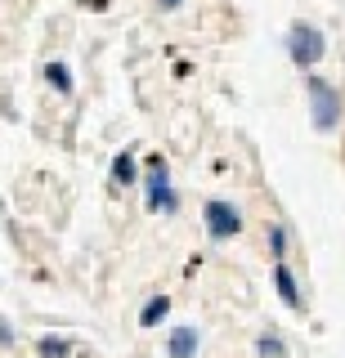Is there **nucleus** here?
<instances>
[{"instance_id":"f257e3e1","label":"nucleus","mask_w":345,"mask_h":358,"mask_svg":"<svg viewBox=\"0 0 345 358\" xmlns=\"http://www.w3.org/2000/svg\"><path fill=\"white\" fill-rule=\"evenodd\" d=\"M309 117H314V130H323V134H332L341 126V94L332 90L323 76H309Z\"/></svg>"},{"instance_id":"f03ea898","label":"nucleus","mask_w":345,"mask_h":358,"mask_svg":"<svg viewBox=\"0 0 345 358\" xmlns=\"http://www.w3.org/2000/svg\"><path fill=\"white\" fill-rule=\"evenodd\" d=\"M143 184H148V210H157V215H175V210H180V197H175V188H171V171H166L162 157H148Z\"/></svg>"},{"instance_id":"7ed1b4c3","label":"nucleus","mask_w":345,"mask_h":358,"mask_svg":"<svg viewBox=\"0 0 345 358\" xmlns=\"http://www.w3.org/2000/svg\"><path fill=\"white\" fill-rule=\"evenodd\" d=\"M323 50H328V41H323V31L309 27V22H296V27L287 31V54H292L296 67H314L323 59Z\"/></svg>"},{"instance_id":"20e7f679","label":"nucleus","mask_w":345,"mask_h":358,"mask_svg":"<svg viewBox=\"0 0 345 358\" xmlns=\"http://www.w3.org/2000/svg\"><path fill=\"white\" fill-rule=\"evenodd\" d=\"M202 220H206L211 242H229V238H238V233H242V210L233 206V201H206Z\"/></svg>"},{"instance_id":"39448f33","label":"nucleus","mask_w":345,"mask_h":358,"mask_svg":"<svg viewBox=\"0 0 345 358\" xmlns=\"http://www.w3.org/2000/svg\"><path fill=\"white\" fill-rule=\"evenodd\" d=\"M197 345H202V336H197V327H175L171 341H166V354L171 358H193Z\"/></svg>"},{"instance_id":"423d86ee","label":"nucleus","mask_w":345,"mask_h":358,"mask_svg":"<svg viewBox=\"0 0 345 358\" xmlns=\"http://www.w3.org/2000/svg\"><path fill=\"white\" fill-rule=\"evenodd\" d=\"M274 287H278V296H283V305L287 309H300V287H296V273L287 268L283 260H278V268H274Z\"/></svg>"},{"instance_id":"0eeeda50","label":"nucleus","mask_w":345,"mask_h":358,"mask_svg":"<svg viewBox=\"0 0 345 358\" xmlns=\"http://www.w3.org/2000/svg\"><path fill=\"white\" fill-rule=\"evenodd\" d=\"M166 313H171V296H153L148 305L139 309V327H157Z\"/></svg>"},{"instance_id":"6e6552de","label":"nucleus","mask_w":345,"mask_h":358,"mask_svg":"<svg viewBox=\"0 0 345 358\" xmlns=\"http://www.w3.org/2000/svg\"><path fill=\"white\" fill-rule=\"evenodd\" d=\"M135 179H139V166H135V152H121V157H117V162H113V184H121V188H126V184H135Z\"/></svg>"},{"instance_id":"1a4fd4ad","label":"nucleus","mask_w":345,"mask_h":358,"mask_svg":"<svg viewBox=\"0 0 345 358\" xmlns=\"http://www.w3.org/2000/svg\"><path fill=\"white\" fill-rule=\"evenodd\" d=\"M36 354L41 358H68L72 354V341H68V336H41V341H36Z\"/></svg>"},{"instance_id":"9d476101","label":"nucleus","mask_w":345,"mask_h":358,"mask_svg":"<svg viewBox=\"0 0 345 358\" xmlns=\"http://www.w3.org/2000/svg\"><path fill=\"white\" fill-rule=\"evenodd\" d=\"M45 81L59 90V94H72V72H68V63H45Z\"/></svg>"},{"instance_id":"9b49d317","label":"nucleus","mask_w":345,"mask_h":358,"mask_svg":"<svg viewBox=\"0 0 345 358\" xmlns=\"http://www.w3.org/2000/svg\"><path fill=\"white\" fill-rule=\"evenodd\" d=\"M255 354L260 358H283L287 354V345H283V336H274V331H265L260 341H255Z\"/></svg>"},{"instance_id":"f8f14e48","label":"nucleus","mask_w":345,"mask_h":358,"mask_svg":"<svg viewBox=\"0 0 345 358\" xmlns=\"http://www.w3.org/2000/svg\"><path fill=\"white\" fill-rule=\"evenodd\" d=\"M269 251H274V260L287 255V229H283V224H269Z\"/></svg>"},{"instance_id":"ddd939ff","label":"nucleus","mask_w":345,"mask_h":358,"mask_svg":"<svg viewBox=\"0 0 345 358\" xmlns=\"http://www.w3.org/2000/svg\"><path fill=\"white\" fill-rule=\"evenodd\" d=\"M5 345H14V327H9V322L0 318V350H5Z\"/></svg>"},{"instance_id":"4468645a","label":"nucleus","mask_w":345,"mask_h":358,"mask_svg":"<svg viewBox=\"0 0 345 358\" xmlns=\"http://www.w3.org/2000/svg\"><path fill=\"white\" fill-rule=\"evenodd\" d=\"M184 0H157V9H180Z\"/></svg>"}]
</instances>
